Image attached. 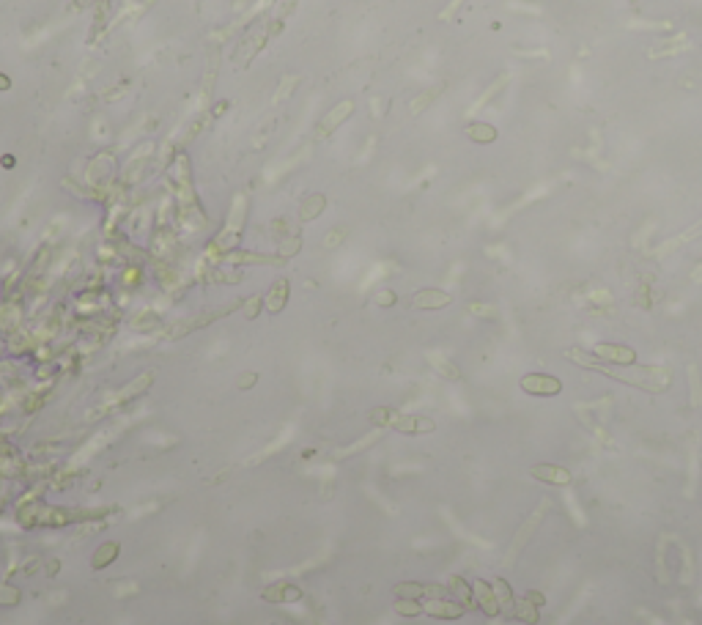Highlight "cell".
<instances>
[{"instance_id":"obj_1","label":"cell","mask_w":702,"mask_h":625,"mask_svg":"<svg viewBox=\"0 0 702 625\" xmlns=\"http://www.w3.org/2000/svg\"><path fill=\"white\" fill-rule=\"evenodd\" d=\"M568 356H570L573 362L584 365V367H592V370H598V373H603V376L614 378V381H622V384H628V387H639V389H647V392H661V389H666V387H669V381H672V376H669V370H666V367H633L631 373H625V370L606 367L603 362H598V359L587 356V354H584V351H579V348H570V351H568Z\"/></svg>"},{"instance_id":"obj_2","label":"cell","mask_w":702,"mask_h":625,"mask_svg":"<svg viewBox=\"0 0 702 625\" xmlns=\"http://www.w3.org/2000/svg\"><path fill=\"white\" fill-rule=\"evenodd\" d=\"M592 356L598 362H609V365H617V367H631L636 365V351L631 345H620V343H595L592 345Z\"/></svg>"},{"instance_id":"obj_3","label":"cell","mask_w":702,"mask_h":625,"mask_svg":"<svg viewBox=\"0 0 702 625\" xmlns=\"http://www.w3.org/2000/svg\"><path fill=\"white\" fill-rule=\"evenodd\" d=\"M521 389L526 395H535V397H554L562 392V381L557 376H548V373H526L521 378Z\"/></svg>"},{"instance_id":"obj_4","label":"cell","mask_w":702,"mask_h":625,"mask_svg":"<svg viewBox=\"0 0 702 625\" xmlns=\"http://www.w3.org/2000/svg\"><path fill=\"white\" fill-rule=\"evenodd\" d=\"M529 474L535 480H543V482H551V485H570V471L565 466H557V463H537L529 469Z\"/></svg>"},{"instance_id":"obj_5","label":"cell","mask_w":702,"mask_h":625,"mask_svg":"<svg viewBox=\"0 0 702 625\" xmlns=\"http://www.w3.org/2000/svg\"><path fill=\"white\" fill-rule=\"evenodd\" d=\"M466 134H469V140H474V143H494V140H496V129H494L491 123H483V121H472V123L466 126Z\"/></svg>"},{"instance_id":"obj_6","label":"cell","mask_w":702,"mask_h":625,"mask_svg":"<svg viewBox=\"0 0 702 625\" xmlns=\"http://www.w3.org/2000/svg\"><path fill=\"white\" fill-rule=\"evenodd\" d=\"M414 302H417L420 307H444V304L450 302V296L441 293V291H422V293L414 296Z\"/></svg>"},{"instance_id":"obj_7","label":"cell","mask_w":702,"mask_h":625,"mask_svg":"<svg viewBox=\"0 0 702 625\" xmlns=\"http://www.w3.org/2000/svg\"><path fill=\"white\" fill-rule=\"evenodd\" d=\"M505 82H507V77H499V79H496V82H494V85H491V88H488V90H485V93L477 99V107H483V104H485V101H488V99H491V96H494V93H496V90H499Z\"/></svg>"},{"instance_id":"obj_8","label":"cell","mask_w":702,"mask_h":625,"mask_svg":"<svg viewBox=\"0 0 702 625\" xmlns=\"http://www.w3.org/2000/svg\"><path fill=\"white\" fill-rule=\"evenodd\" d=\"M348 110H351V104H343V110H335V112H332V115L324 121V132H329V126H332L335 121H340L343 115H348Z\"/></svg>"}]
</instances>
